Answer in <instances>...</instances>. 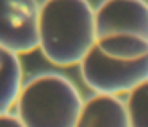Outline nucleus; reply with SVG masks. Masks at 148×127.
Returning a JSON list of instances; mask_svg holds the SVG:
<instances>
[{"label": "nucleus", "mask_w": 148, "mask_h": 127, "mask_svg": "<svg viewBox=\"0 0 148 127\" xmlns=\"http://www.w3.org/2000/svg\"><path fill=\"white\" fill-rule=\"evenodd\" d=\"M75 127H130L125 102L112 95H98L84 100Z\"/></svg>", "instance_id": "6"}, {"label": "nucleus", "mask_w": 148, "mask_h": 127, "mask_svg": "<svg viewBox=\"0 0 148 127\" xmlns=\"http://www.w3.org/2000/svg\"><path fill=\"white\" fill-rule=\"evenodd\" d=\"M0 127H25L20 118L13 113H4L0 115Z\"/></svg>", "instance_id": "9"}, {"label": "nucleus", "mask_w": 148, "mask_h": 127, "mask_svg": "<svg viewBox=\"0 0 148 127\" xmlns=\"http://www.w3.org/2000/svg\"><path fill=\"white\" fill-rule=\"evenodd\" d=\"M39 50L61 68L80 65L97 45L95 7L89 0H43L38 20Z\"/></svg>", "instance_id": "1"}, {"label": "nucleus", "mask_w": 148, "mask_h": 127, "mask_svg": "<svg viewBox=\"0 0 148 127\" xmlns=\"http://www.w3.org/2000/svg\"><path fill=\"white\" fill-rule=\"evenodd\" d=\"M125 108L130 127H148V79L127 93Z\"/></svg>", "instance_id": "8"}, {"label": "nucleus", "mask_w": 148, "mask_h": 127, "mask_svg": "<svg viewBox=\"0 0 148 127\" xmlns=\"http://www.w3.org/2000/svg\"><path fill=\"white\" fill-rule=\"evenodd\" d=\"M82 104L79 88L68 77L45 72L23 84L14 108L25 127H75Z\"/></svg>", "instance_id": "2"}, {"label": "nucleus", "mask_w": 148, "mask_h": 127, "mask_svg": "<svg viewBox=\"0 0 148 127\" xmlns=\"http://www.w3.org/2000/svg\"><path fill=\"white\" fill-rule=\"evenodd\" d=\"M23 88V66L20 56L0 48V115L11 113V108Z\"/></svg>", "instance_id": "7"}, {"label": "nucleus", "mask_w": 148, "mask_h": 127, "mask_svg": "<svg viewBox=\"0 0 148 127\" xmlns=\"http://www.w3.org/2000/svg\"><path fill=\"white\" fill-rule=\"evenodd\" d=\"M38 0H0V48L16 56L38 50Z\"/></svg>", "instance_id": "5"}, {"label": "nucleus", "mask_w": 148, "mask_h": 127, "mask_svg": "<svg viewBox=\"0 0 148 127\" xmlns=\"http://www.w3.org/2000/svg\"><path fill=\"white\" fill-rule=\"evenodd\" d=\"M95 36L107 57L132 61L148 56V2L102 0L95 7Z\"/></svg>", "instance_id": "3"}, {"label": "nucleus", "mask_w": 148, "mask_h": 127, "mask_svg": "<svg viewBox=\"0 0 148 127\" xmlns=\"http://www.w3.org/2000/svg\"><path fill=\"white\" fill-rule=\"evenodd\" d=\"M80 77L86 86L98 95L120 97L148 79V56L120 61L107 57L95 45L80 61Z\"/></svg>", "instance_id": "4"}]
</instances>
